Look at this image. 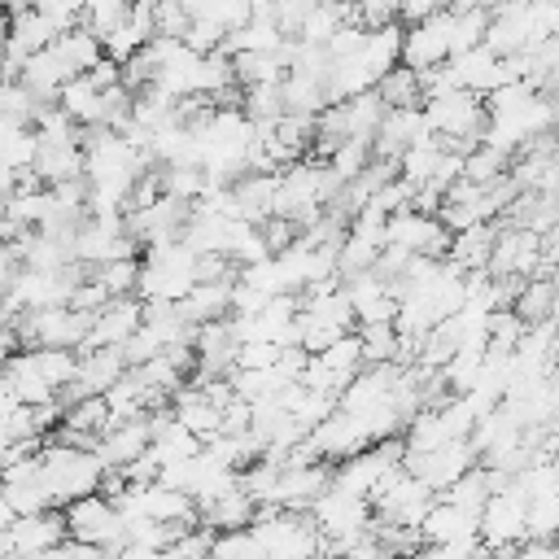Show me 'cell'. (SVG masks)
<instances>
[{"mask_svg": "<svg viewBox=\"0 0 559 559\" xmlns=\"http://www.w3.org/2000/svg\"><path fill=\"white\" fill-rule=\"evenodd\" d=\"M105 463L92 454V450H74V445H61V441H48L39 450V480L52 498L57 511L92 498L105 489Z\"/></svg>", "mask_w": 559, "mask_h": 559, "instance_id": "cell-1", "label": "cell"}, {"mask_svg": "<svg viewBox=\"0 0 559 559\" xmlns=\"http://www.w3.org/2000/svg\"><path fill=\"white\" fill-rule=\"evenodd\" d=\"M197 271H201V258H197L183 240L144 249L135 297H140V301H170V306H179V301L197 288Z\"/></svg>", "mask_w": 559, "mask_h": 559, "instance_id": "cell-2", "label": "cell"}, {"mask_svg": "<svg viewBox=\"0 0 559 559\" xmlns=\"http://www.w3.org/2000/svg\"><path fill=\"white\" fill-rule=\"evenodd\" d=\"M249 533L262 559H323V537L301 511H258Z\"/></svg>", "mask_w": 559, "mask_h": 559, "instance_id": "cell-3", "label": "cell"}, {"mask_svg": "<svg viewBox=\"0 0 559 559\" xmlns=\"http://www.w3.org/2000/svg\"><path fill=\"white\" fill-rule=\"evenodd\" d=\"M66 524H70V542H83V546L100 550L105 559H114V555L127 546L122 511H118L105 493H92V498L66 507Z\"/></svg>", "mask_w": 559, "mask_h": 559, "instance_id": "cell-4", "label": "cell"}, {"mask_svg": "<svg viewBox=\"0 0 559 559\" xmlns=\"http://www.w3.org/2000/svg\"><path fill=\"white\" fill-rule=\"evenodd\" d=\"M450 231L437 214L424 210H397L384 223V249H397L406 258H450Z\"/></svg>", "mask_w": 559, "mask_h": 559, "instance_id": "cell-5", "label": "cell"}, {"mask_svg": "<svg viewBox=\"0 0 559 559\" xmlns=\"http://www.w3.org/2000/svg\"><path fill=\"white\" fill-rule=\"evenodd\" d=\"M402 459H406V441H397V437L376 441V445H367L362 454L336 463V467H332V485H336V489H349V493H358V498L371 502L376 485H380L384 476H393V472L402 467Z\"/></svg>", "mask_w": 559, "mask_h": 559, "instance_id": "cell-6", "label": "cell"}, {"mask_svg": "<svg viewBox=\"0 0 559 559\" xmlns=\"http://www.w3.org/2000/svg\"><path fill=\"white\" fill-rule=\"evenodd\" d=\"M524 542H528V502H524V493H515V485H507L480 511V546L485 550H515Z\"/></svg>", "mask_w": 559, "mask_h": 559, "instance_id": "cell-7", "label": "cell"}, {"mask_svg": "<svg viewBox=\"0 0 559 559\" xmlns=\"http://www.w3.org/2000/svg\"><path fill=\"white\" fill-rule=\"evenodd\" d=\"M476 463H480V459H476L472 441H450V445H437V450H428V454H406V459H402V467H406L411 476H419L437 498H441L454 480H463Z\"/></svg>", "mask_w": 559, "mask_h": 559, "instance_id": "cell-8", "label": "cell"}, {"mask_svg": "<svg viewBox=\"0 0 559 559\" xmlns=\"http://www.w3.org/2000/svg\"><path fill=\"white\" fill-rule=\"evenodd\" d=\"M542 266V236L537 231H528V227H502L498 231V240H493V253H489V275L493 280H520L524 284V275H533Z\"/></svg>", "mask_w": 559, "mask_h": 559, "instance_id": "cell-9", "label": "cell"}, {"mask_svg": "<svg viewBox=\"0 0 559 559\" xmlns=\"http://www.w3.org/2000/svg\"><path fill=\"white\" fill-rule=\"evenodd\" d=\"M450 61V13H432L428 22L419 26H406L402 31V66L415 70V74H428L437 66Z\"/></svg>", "mask_w": 559, "mask_h": 559, "instance_id": "cell-10", "label": "cell"}, {"mask_svg": "<svg viewBox=\"0 0 559 559\" xmlns=\"http://www.w3.org/2000/svg\"><path fill=\"white\" fill-rule=\"evenodd\" d=\"M144 323V301L140 297H114L96 310L92 319V332H87V345L83 349H122ZM79 349V354H83Z\"/></svg>", "mask_w": 559, "mask_h": 559, "instance_id": "cell-11", "label": "cell"}, {"mask_svg": "<svg viewBox=\"0 0 559 559\" xmlns=\"http://www.w3.org/2000/svg\"><path fill=\"white\" fill-rule=\"evenodd\" d=\"M310 445L319 450V459L345 463V459L362 454V450H367V445H376V441H371V432H367V424H362L358 415L336 411V415H328V419L310 432Z\"/></svg>", "mask_w": 559, "mask_h": 559, "instance_id": "cell-12", "label": "cell"}, {"mask_svg": "<svg viewBox=\"0 0 559 559\" xmlns=\"http://www.w3.org/2000/svg\"><path fill=\"white\" fill-rule=\"evenodd\" d=\"M9 546H13V559H35L61 542H70V524H66V511H39V515H26V520H13L9 528Z\"/></svg>", "mask_w": 559, "mask_h": 559, "instance_id": "cell-13", "label": "cell"}, {"mask_svg": "<svg viewBox=\"0 0 559 559\" xmlns=\"http://www.w3.org/2000/svg\"><path fill=\"white\" fill-rule=\"evenodd\" d=\"M153 445V432H148V415L144 419H127V424H114L100 445H96V459L105 463V472H127L135 459H144Z\"/></svg>", "mask_w": 559, "mask_h": 559, "instance_id": "cell-14", "label": "cell"}, {"mask_svg": "<svg viewBox=\"0 0 559 559\" xmlns=\"http://www.w3.org/2000/svg\"><path fill=\"white\" fill-rule=\"evenodd\" d=\"M170 411H175V419H179L201 445L223 432V406H218L201 384H197V389H179L175 402H170Z\"/></svg>", "mask_w": 559, "mask_h": 559, "instance_id": "cell-15", "label": "cell"}, {"mask_svg": "<svg viewBox=\"0 0 559 559\" xmlns=\"http://www.w3.org/2000/svg\"><path fill=\"white\" fill-rule=\"evenodd\" d=\"M231 284H236V280H205V284H197V288L179 301V314H183L192 328L231 319Z\"/></svg>", "mask_w": 559, "mask_h": 559, "instance_id": "cell-16", "label": "cell"}, {"mask_svg": "<svg viewBox=\"0 0 559 559\" xmlns=\"http://www.w3.org/2000/svg\"><path fill=\"white\" fill-rule=\"evenodd\" d=\"M419 537H424V546H450V542H463V537H480V515H467V511L437 498Z\"/></svg>", "mask_w": 559, "mask_h": 559, "instance_id": "cell-17", "label": "cell"}, {"mask_svg": "<svg viewBox=\"0 0 559 559\" xmlns=\"http://www.w3.org/2000/svg\"><path fill=\"white\" fill-rule=\"evenodd\" d=\"M35 179L44 188H61L70 179H83V144H39Z\"/></svg>", "mask_w": 559, "mask_h": 559, "instance_id": "cell-18", "label": "cell"}, {"mask_svg": "<svg viewBox=\"0 0 559 559\" xmlns=\"http://www.w3.org/2000/svg\"><path fill=\"white\" fill-rule=\"evenodd\" d=\"M253 520H258V502L245 489H231V493H223L218 502H210L201 511V528H210V533H240Z\"/></svg>", "mask_w": 559, "mask_h": 559, "instance_id": "cell-19", "label": "cell"}, {"mask_svg": "<svg viewBox=\"0 0 559 559\" xmlns=\"http://www.w3.org/2000/svg\"><path fill=\"white\" fill-rule=\"evenodd\" d=\"M493 240H498V227L493 223H476L467 231H454L450 240V262L459 271H485L489 266V253H493Z\"/></svg>", "mask_w": 559, "mask_h": 559, "instance_id": "cell-20", "label": "cell"}, {"mask_svg": "<svg viewBox=\"0 0 559 559\" xmlns=\"http://www.w3.org/2000/svg\"><path fill=\"white\" fill-rule=\"evenodd\" d=\"M376 96L384 100V109H419L424 96H419V74L397 66L393 74H384V83L376 87Z\"/></svg>", "mask_w": 559, "mask_h": 559, "instance_id": "cell-21", "label": "cell"}, {"mask_svg": "<svg viewBox=\"0 0 559 559\" xmlns=\"http://www.w3.org/2000/svg\"><path fill=\"white\" fill-rule=\"evenodd\" d=\"M127 17H131V4H118V0L83 4V31H87L92 39H100V48H105V39H109Z\"/></svg>", "mask_w": 559, "mask_h": 559, "instance_id": "cell-22", "label": "cell"}, {"mask_svg": "<svg viewBox=\"0 0 559 559\" xmlns=\"http://www.w3.org/2000/svg\"><path fill=\"white\" fill-rule=\"evenodd\" d=\"M528 542H559V493L528 502Z\"/></svg>", "mask_w": 559, "mask_h": 559, "instance_id": "cell-23", "label": "cell"}, {"mask_svg": "<svg viewBox=\"0 0 559 559\" xmlns=\"http://www.w3.org/2000/svg\"><path fill=\"white\" fill-rule=\"evenodd\" d=\"M210 559H262V555H258L253 533L240 528V533H214V542H210Z\"/></svg>", "mask_w": 559, "mask_h": 559, "instance_id": "cell-24", "label": "cell"}, {"mask_svg": "<svg viewBox=\"0 0 559 559\" xmlns=\"http://www.w3.org/2000/svg\"><path fill=\"white\" fill-rule=\"evenodd\" d=\"M280 345H240L236 354V371H275L280 367Z\"/></svg>", "mask_w": 559, "mask_h": 559, "instance_id": "cell-25", "label": "cell"}, {"mask_svg": "<svg viewBox=\"0 0 559 559\" xmlns=\"http://www.w3.org/2000/svg\"><path fill=\"white\" fill-rule=\"evenodd\" d=\"M17 275H22V258L13 253V245H0V301L9 297V288H13Z\"/></svg>", "mask_w": 559, "mask_h": 559, "instance_id": "cell-26", "label": "cell"}, {"mask_svg": "<svg viewBox=\"0 0 559 559\" xmlns=\"http://www.w3.org/2000/svg\"><path fill=\"white\" fill-rule=\"evenodd\" d=\"M17 197V175L9 170V166H0V214H4V205Z\"/></svg>", "mask_w": 559, "mask_h": 559, "instance_id": "cell-27", "label": "cell"}, {"mask_svg": "<svg viewBox=\"0 0 559 559\" xmlns=\"http://www.w3.org/2000/svg\"><path fill=\"white\" fill-rule=\"evenodd\" d=\"M4 44H9V13H0V61H4Z\"/></svg>", "mask_w": 559, "mask_h": 559, "instance_id": "cell-28", "label": "cell"}, {"mask_svg": "<svg viewBox=\"0 0 559 559\" xmlns=\"http://www.w3.org/2000/svg\"><path fill=\"white\" fill-rule=\"evenodd\" d=\"M397 559H428V550L419 546V550H411V555H397Z\"/></svg>", "mask_w": 559, "mask_h": 559, "instance_id": "cell-29", "label": "cell"}, {"mask_svg": "<svg viewBox=\"0 0 559 559\" xmlns=\"http://www.w3.org/2000/svg\"><path fill=\"white\" fill-rule=\"evenodd\" d=\"M550 105H555V131H559V92H555V100H550Z\"/></svg>", "mask_w": 559, "mask_h": 559, "instance_id": "cell-30", "label": "cell"}]
</instances>
